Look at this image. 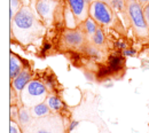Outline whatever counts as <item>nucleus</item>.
<instances>
[{"label":"nucleus","instance_id":"1","mask_svg":"<svg viewBox=\"0 0 149 133\" xmlns=\"http://www.w3.org/2000/svg\"><path fill=\"white\" fill-rule=\"evenodd\" d=\"M12 33L22 45H28L44 33V23L29 6H23L10 21Z\"/></svg>","mask_w":149,"mask_h":133},{"label":"nucleus","instance_id":"2","mask_svg":"<svg viewBox=\"0 0 149 133\" xmlns=\"http://www.w3.org/2000/svg\"><path fill=\"white\" fill-rule=\"evenodd\" d=\"M126 12L135 35L139 38L149 36V28L143 15V6L138 0H126Z\"/></svg>","mask_w":149,"mask_h":133},{"label":"nucleus","instance_id":"3","mask_svg":"<svg viewBox=\"0 0 149 133\" xmlns=\"http://www.w3.org/2000/svg\"><path fill=\"white\" fill-rule=\"evenodd\" d=\"M21 101L24 107L31 108L40 102H45L48 96V90L44 81L32 79L21 93Z\"/></svg>","mask_w":149,"mask_h":133},{"label":"nucleus","instance_id":"4","mask_svg":"<svg viewBox=\"0 0 149 133\" xmlns=\"http://www.w3.org/2000/svg\"><path fill=\"white\" fill-rule=\"evenodd\" d=\"M88 15L99 26H108L113 22V10L111 6L103 0H95L90 5Z\"/></svg>","mask_w":149,"mask_h":133},{"label":"nucleus","instance_id":"5","mask_svg":"<svg viewBox=\"0 0 149 133\" xmlns=\"http://www.w3.org/2000/svg\"><path fill=\"white\" fill-rule=\"evenodd\" d=\"M57 5H58V1H55V0H37L35 6L36 13L44 24L49 25L53 23Z\"/></svg>","mask_w":149,"mask_h":133},{"label":"nucleus","instance_id":"6","mask_svg":"<svg viewBox=\"0 0 149 133\" xmlns=\"http://www.w3.org/2000/svg\"><path fill=\"white\" fill-rule=\"evenodd\" d=\"M37 120V124H32V122L28 125V127L33 129V133H60L62 132V126H60L61 119L57 118L56 122H53L54 117H42Z\"/></svg>","mask_w":149,"mask_h":133},{"label":"nucleus","instance_id":"7","mask_svg":"<svg viewBox=\"0 0 149 133\" xmlns=\"http://www.w3.org/2000/svg\"><path fill=\"white\" fill-rule=\"evenodd\" d=\"M85 37L86 33L84 32V30L81 29H67L63 35H62V40L64 42V45L69 48H81L84 46L85 42Z\"/></svg>","mask_w":149,"mask_h":133},{"label":"nucleus","instance_id":"8","mask_svg":"<svg viewBox=\"0 0 149 133\" xmlns=\"http://www.w3.org/2000/svg\"><path fill=\"white\" fill-rule=\"evenodd\" d=\"M67 5L74 13L79 24H81L84 21L90 17L88 15L90 5L87 3L86 0H67Z\"/></svg>","mask_w":149,"mask_h":133},{"label":"nucleus","instance_id":"9","mask_svg":"<svg viewBox=\"0 0 149 133\" xmlns=\"http://www.w3.org/2000/svg\"><path fill=\"white\" fill-rule=\"evenodd\" d=\"M32 80V74L29 69H23V71L19 74V76L16 77L14 80H12V88L19 95H21V93L23 92V90L26 87V85Z\"/></svg>","mask_w":149,"mask_h":133},{"label":"nucleus","instance_id":"10","mask_svg":"<svg viewBox=\"0 0 149 133\" xmlns=\"http://www.w3.org/2000/svg\"><path fill=\"white\" fill-rule=\"evenodd\" d=\"M23 69L24 68H23V64H22V61L19 60V57L12 53L10 57H9V78H10V81L14 80L19 76L23 71Z\"/></svg>","mask_w":149,"mask_h":133},{"label":"nucleus","instance_id":"11","mask_svg":"<svg viewBox=\"0 0 149 133\" xmlns=\"http://www.w3.org/2000/svg\"><path fill=\"white\" fill-rule=\"evenodd\" d=\"M111 74H117L124 68V56L118 53H113L108 57V65Z\"/></svg>","mask_w":149,"mask_h":133},{"label":"nucleus","instance_id":"12","mask_svg":"<svg viewBox=\"0 0 149 133\" xmlns=\"http://www.w3.org/2000/svg\"><path fill=\"white\" fill-rule=\"evenodd\" d=\"M81 49H83V52H84V54L88 58H91V60H93V61H101L102 60L101 49L97 46H95L94 44H92V42L87 44V45H84L81 47Z\"/></svg>","mask_w":149,"mask_h":133},{"label":"nucleus","instance_id":"13","mask_svg":"<svg viewBox=\"0 0 149 133\" xmlns=\"http://www.w3.org/2000/svg\"><path fill=\"white\" fill-rule=\"evenodd\" d=\"M30 111L33 118H42V117H47L49 116L52 110L48 107V104L46 102H40L36 106L30 108Z\"/></svg>","mask_w":149,"mask_h":133},{"label":"nucleus","instance_id":"14","mask_svg":"<svg viewBox=\"0 0 149 133\" xmlns=\"http://www.w3.org/2000/svg\"><path fill=\"white\" fill-rule=\"evenodd\" d=\"M63 17H64V22H65V26L68 29H77L79 23L76 19V16L74 15V13L71 12V9L69 8V6L67 5L63 9Z\"/></svg>","mask_w":149,"mask_h":133},{"label":"nucleus","instance_id":"15","mask_svg":"<svg viewBox=\"0 0 149 133\" xmlns=\"http://www.w3.org/2000/svg\"><path fill=\"white\" fill-rule=\"evenodd\" d=\"M45 102L48 104V107L51 108V110L54 111V113H58V111H61V110L64 108L63 101H62L58 96H56V95H54V94H48V96H47V99H46Z\"/></svg>","mask_w":149,"mask_h":133},{"label":"nucleus","instance_id":"16","mask_svg":"<svg viewBox=\"0 0 149 133\" xmlns=\"http://www.w3.org/2000/svg\"><path fill=\"white\" fill-rule=\"evenodd\" d=\"M31 118H32V115L30 111V108H26L24 106L19 108V116H17V123L22 127L28 126L31 123Z\"/></svg>","mask_w":149,"mask_h":133},{"label":"nucleus","instance_id":"17","mask_svg":"<svg viewBox=\"0 0 149 133\" xmlns=\"http://www.w3.org/2000/svg\"><path fill=\"white\" fill-rule=\"evenodd\" d=\"M81 28H83L84 32L86 33V36H88V37H91V38H92V37H93V35L95 33V31L97 30L99 25H97V23H96L93 19L88 17L86 21H84V22L81 23Z\"/></svg>","mask_w":149,"mask_h":133},{"label":"nucleus","instance_id":"18","mask_svg":"<svg viewBox=\"0 0 149 133\" xmlns=\"http://www.w3.org/2000/svg\"><path fill=\"white\" fill-rule=\"evenodd\" d=\"M108 3L111 6L112 10H116L118 14H124L127 17L126 12V0H108ZM129 19V17H127Z\"/></svg>","mask_w":149,"mask_h":133},{"label":"nucleus","instance_id":"19","mask_svg":"<svg viewBox=\"0 0 149 133\" xmlns=\"http://www.w3.org/2000/svg\"><path fill=\"white\" fill-rule=\"evenodd\" d=\"M91 41H92V44H94V45L97 46V47H100V46H102V45L104 44V41H106L104 32H103V30H102L100 26L97 28V30L95 31L93 37L91 38Z\"/></svg>","mask_w":149,"mask_h":133},{"label":"nucleus","instance_id":"20","mask_svg":"<svg viewBox=\"0 0 149 133\" xmlns=\"http://www.w3.org/2000/svg\"><path fill=\"white\" fill-rule=\"evenodd\" d=\"M10 12H9V19L10 21L15 17V15L19 12V9L23 7L22 0H10Z\"/></svg>","mask_w":149,"mask_h":133},{"label":"nucleus","instance_id":"21","mask_svg":"<svg viewBox=\"0 0 149 133\" xmlns=\"http://www.w3.org/2000/svg\"><path fill=\"white\" fill-rule=\"evenodd\" d=\"M44 83H45V85H46V87H47L48 91H51V92H55L57 85H56L55 76H54L52 72H49L48 75H46L45 79H44Z\"/></svg>","mask_w":149,"mask_h":133},{"label":"nucleus","instance_id":"22","mask_svg":"<svg viewBox=\"0 0 149 133\" xmlns=\"http://www.w3.org/2000/svg\"><path fill=\"white\" fill-rule=\"evenodd\" d=\"M9 133H22V129L19 127L17 120L12 119L9 123Z\"/></svg>","mask_w":149,"mask_h":133},{"label":"nucleus","instance_id":"23","mask_svg":"<svg viewBox=\"0 0 149 133\" xmlns=\"http://www.w3.org/2000/svg\"><path fill=\"white\" fill-rule=\"evenodd\" d=\"M109 74H111V71L109 70L108 67H100L99 71L96 72V78H104L106 76H108Z\"/></svg>","mask_w":149,"mask_h":133},{"label":"nucleus","instance_id":"24","mask_svg":"<svg viewBox=\"0 0 149 133\" xmlns=\"http://www.w3.org/2000/svg\"><path fill=\"white\" fill-rule=\"evenodd\" d=\"M122 55L125 57H132V56H135L136 55V51L133 49V48H126L124 51H122Z\"/></svg>","mask_w":149,"mask_h":133},{"label":"nucleus","instance_id":"25","mask_svg":"<svg viewBox=\"0 0 149 133\" xmlns=\"http://www.w3.org/2000/svg\"><path fill=\"white\" fill-rule=\"evenodd\" d=\"M115 47H116L117 49H119V51H124V49H126V48H127V45H126V42H125V41L118 40V41H116V42H115Z\"/></svg>","mask_w":149,"mask_h":133},{"label":"nucleus","instance_id":"26","mask_svg":"<svg viewBox=\"0 0 149 133\" xmlns=\"http://www.w3.org/2000/svg\"><path fill=\"white\" fill-rule=\"evenodd\" d=\"M19 110V109H17V108H16V106H15V104H14V107H13V106L10 107V118H12V119H15V120H17Z\"/></svg>","mask_w":149,"mask_h":133},{"label":"nucleus","instance_id":"27","mask_svg":"<svg viewBox=\"0 0 149 133\" xmlns=\"http://www.w3.org/2000/svg\"><path fill=\"white\" fill-rule=\"evenodd\" d=\"M143 15H145V19L147 22V25L149 28V2L147 5L143 6Z\"/></svg>","mask_w":149,"mask_h":133},{"label":"nucleus","instance_id":"28","mask_svg":"<svg viewBox=\"0 0 149 133\" xmlns=\"http://www.w3.org/2000/svg\"><path fill=\"white\" fill-rule=\"evenodd\" d=\"M78 125H79V122H78V120H74H74H71V122L69 123V126H68V131H69V132L74 131V129H76Z\"/></svg>","mask_w":149,"mask_h":133},{"label":"nucleus","instance_id":"29","mask_svg":"<svg viewBox=\"0 0 149 133\" xmlns=\"http://www.w3.org/2000/svg\"><path fill=\"white\" fill-rule=\"evenodd\" d=\"M51 48H52V44H49V42H45V44L42 45V52L49 51Z\"/></svg>","mask_w":149,"mask_h":133},{"label":"nucleus","instance_id":"30","mask_svg":"<svg viewBox=\"0 0 149 133\" xmlns=\"http://www.w3.org/2000/svg\"><path fill=\"white\" fill-rule=\"evenodd\" d=\"M138 1H139V2H140V3L142 5V6H145V5H147V3H148V2H149V0H138Z\"/></svg>","mask_w":149,"mask_h":133},{"label":"nucleus","instance_id":"31","mask_svg":"<svg viewBox=\"0 0 149 133\" xmlns=\"http://www.w3.org/2000/svg\"><path fill=\"white\" fill-rule=\"evenodd\" d=\"M86 1H87V3H88V5H91V3H92L93 1H95V0H86ZM103 1H106V2H108V0H103Z\"/></svg>","mask_w":149,"mask_h":133},{"label":"nucleus","instance_id":"32","mask_svg":"<svg viewBox=\"0 0 149 133\" xmlns=\"http://www.w3.org/2000/svg\"><path fill=\"white\" fill-rule=\"evenodd\" d=\"M55 1H60V0H55Z\"/></svg>","mask_w":149,"mask_h":133}]
</instances>
